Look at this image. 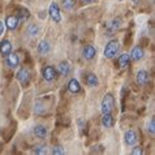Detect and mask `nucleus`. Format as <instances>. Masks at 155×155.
I'll list each match as a JSON object with an SVG mask.
<instances>
[{
	"label": "nucleus",
	"mask_w": 155,
	"mask_h": 155,
	"mask_svg": "<svg viewBox=\"0 0 155 155\" xmlns=\"http://www.w3.org/2000/svg\"><path fill=\"white\" fill-rule=\"evenodd\" d=\"M7 64L9 65L11 68H16V67H18V64H20V59L18 56H17L16 54H9V55H7Z\"/></svg>",
	"instance_id": "obj_9"
},
{
	"label": "nucleus",
	"mask_w": 155,
	"mask_h": 155,
	"mask_svg": "<svg viewBox=\"0 0 155 155\" xmlns=\"http://www.w3.org/2000/svg\"><path fill=\"white\" fill-rule=\"evenodd\" d=\"M68 90H69L71 93H73V94L78 93L80 90H81L80 82H78V81H77L76 78H72V80L69 81V84H68Z\"/></svg>",
	"instance_id": "obj_14"
},
{
	"label": "nucleus",
	"mask_w": 155,
	"mask_h": 155,
	"mask_svg": "<svg viewBox=\"0 0 155 155\" xmlns=\"http://www.w3.org/2000/svg\"><path fill=\"white\" fill-rule=\"evenodd\" d=\"M133 2H134V3H138V2H137V0H133Z\"/></svg>",
	"instance_id": "obj_30"
},
{
	"label": "nucleus",
	"mask_w": 155,
	"mask_h": 155,
	"mask_svg": "<svg viewBox=\"0 0 155 155\" xmlns=\"http://www.w3.org/2000/svg\"><path fill=\"white\" fill-rule=\"evenodd\" d=\"M29 12H28V9H22L20 12V17H17V18H18V22L21 21V22H22V21H26L28 18H29Z\"/></svg>",
	"instance_id": "obj_21"
},
{
	"label": "nucleus",
	"mask_w": 155,
	"mask_h": 155,
	"mask_svg": "<svg viewBox=\"0 0 155 155\" xmlns=\"http://www.w3.org/2000/svg\"><path fill=\"white\" fill-rule=\"evenodd\" d=\"M120 2H123V0H120Z\"/></svg>",
	"instance_id": "obj_31"
},
{
	"label": "nucleus",
	"mask_w": 155,
	"mask_h": 155,
	"mask_svg": "<svg viewBox=\"0 0 155 155\" xmlns=\"http://www.w3.org/2000/svg\"><path fill=\"white\" fill-rule=\"evenodd\" d=\"M154 124H155V120H154V117L151 119V120H150V125H149V130H150V133H153V134H154V133H155V125H154Z\"/></svg>",
	"instance_id": "obj_26"
},
{
	"label": "nucleus",
	"mask_w": 155,
	"mask_h": 155,
	"mask_svg": "<svg viewBox=\"0 0 155 155\" xmlns=\"http://www.w3.org/2000/svg\"><path fill=\"white\" fill-rule=\"evenodd\" d=\"M149 80H150V76H149V73L146 72V71H138V73H137V82H138L140 85H146L149 82Z\"/></svg>",
	"instance_id": "obj_7"
},
{
	"label": "nucleus",
	"mask_w": 155,
	"mask_h": 155,
	"mask_svg": "<svg viewBox=\"0 0 155 155\" xmlns=\"http://www.w3.org/2000/svg\"><path fill=\"white\" fill-rule=\"evenodd\" d=\"M69 72H71V67H69V64H68L67 61H61L59 64V73L61 76H68L69 74Z\"/></svg>",
	"instance_id": "obj_17"
},
{
	"label": "nucleus",
	"mask_w": 155,
	"mask_h": 155,
	"mask_svg": "<svg viewBox=\"0 0 155 155\" xmlns=\"http://www.w3.org/2000/svg\"><path fill=\"white\" fill-rule=\"evenodd\" d=\"M129 61H130V56H129L128 54H123L120 55V58L117 59V63H119V67L124 69V68H127L129 65Z\"/></svg>",
	"instance_id": "obj_13"
},
{
	"label": "nucleus",
	"mask_w": 155,
	"mask_h": 155,
	"mask_svg": "<svg viewBox=\"0 0 155 155\" xmlns=\"http://www.w3.org/2000/svg\"><path fill=\"white\" fill-rule=\"evenodd\" d=\"M17 80H18L24 86H25V85H28V84H29V81H30V74H29L28 69H25V68L20 69L18 73H17Z\"/></svg>",
	"instance_id": "obj_5"
},
{
	"label": "nucleus",
	"mask_w": 155,
	"mask_h": 155,
	"mask_svg": "<svg viewBox=\"0 0 155 155\" xmlns=\"http://www.w3.org/2000/svg\"><path fill=\"white\" fill-rule=\"evenodd\" d=\"M76 4V0H63V5L65 9H72Z\"/></svg>",
	"instance_id": "obj_22"
},
{
	"label": "nucleus",
	"mask_w": 155,
	"mask_h": 155,
	"mask_svg": "<svg viewBox=\"0 0 155 155\" xmlns=\"http://www.w3.org/2000/svg\"><path fill=\"white\" fill-rule=\"evenodd\" d=\"M3 33H4V24L0 21V35H2Z\"/></svg>",
	"instance_id": "obj_28"
},
{
	"label": "nucleus",
	"mask_w": 155,
	"mask_h": 155,
	"mask_svg": "<svg viewBox=\"0 0 155 155\" xmlns=\"http://www.w3.org/2000/svg\"><path fill=\"white\" fill-rule=\"evenodd\" d=\"M34 134H35L38 138H45L47 136V129L43 125H37L34 128Z\"/></svg>",
	"instance_id": "obj_18"
},
{
	"label": "nucleus",
	"mask_w": 155,
	"mask_h": 155,
	"mask_svg": "<svg viewBox=\"0 0 155 155\" xmlns=\"http://www.w3.org/2000/svg\"><path fill=\"white\" fill-rule=\"evenodd\" d=\"M141 154H142V149L140 146H137V147H134L132 150V155H141Z\"/></svg>",
	"instance_id": "obj_27"
},
{
	"label": "nucleus",
	"mask_w": 155,
	"mask_h": 155,
	"mask_svg": "<svg viewBox=\"0 0 155 155\" xmlns=\"http://www.w3.org/2000/svg\"><path fill=\"white\" fill-rule=\"evenodd\" d=\"M28 34L30 37H37L38 34H39V26H38L37 24H30L28 26Z\"/></svg>",
	"instance_id": "obj_19"
},
{
	"label": "nucleus",
	"mask_w": 155,
	"mask_h": 155,
	"mask_svg": "<svg viewBox=\"0 0 155 155\" xmlns=\"http://www.w3.org/2000/svg\"><path fill=\"white\" fill-rule=\"evenodd\" d=\"M51 47H50V43L47 41H42L39 45H38V52H39L41 55H47L50 52Z\"/></svg>",
	"instance_id": "obj_15"
},
{
	"label": "nucleus",
	"mask_w": 155,
	"mask_h": 155,
	"mask_svg": "<svg viewBox=\"0 0 155 155\" xmlns=\"http://www.w3.org/2000/svg\"><path fill=\"white\" fill-rule=\"evenodd\" d=\"M86 84H87L89 86H91V87H95V86H98V78H97V76L93 74V73L87 74V77H86Z\"/></svg>",
	"instance_id": "obj_20"
},
{
	"label": "nucleus",
	"mask_w": 155,
	"mask_h": 155,
	"mask_svg": "<svg viewBox=\"0 0 155 155\" xmlns=\"http://www.w3.org/2000/svg\"><path fill=\"white\" fill-rule=\"evenodd\" d=\"M130 59H133L134 61H138V60H141L142 58H143V50H142V47H134V48L132 50V52H130Z\"/></svg>",
	"instance_id": "obj_8"
},
{
	"label": "nucleus",
	"mask_w": 155,
	"mask_h": 155,
	"mask_svg": "<svg viewBox=\"0 0 155 155\" xmlns=\"http://www.w3.org/2000/svg\"><path fill=\"white\" fill-rule=\"evenodd\" d=\"M5 25L9 30H15L18 26V18H17L16 16H8L5 20Z\"/></svg>",
	"instance_id": "obj_11"
},
{
	"label": "nucleus",
	"mask_w": 155,
	"mask_h": 155,
	"mask_svg": "<svg viewBox=\"0 0 155 155\" xmlns=\"http://www.w3.org/2000/svg\"><path fill=\"white\" fill-rule=\"evenodd\" d=\"M95 54H97V51H95V48H94L93 46H86L85 48H84V51H82V55H84V58H85L86 60L94 59Z\"/></svg>",
	"instance_id": "obj_10"
},
{
	"label": "nucleus",
	"mask_w": 155,
	"mask_h": 155,
	"mask_svg": "<svg viewBox=\"0 0 155 155\" xmlns=\"http://www.w3.org/2000/svg\"><path fill=\"white\" fill-rule=\"evenodd\" d=\"M108 28H110L111 30H116V29H119V28H120V20H114L112 22H111V24L108 25Z\"/></svg>",
	"instance_id": "obj_24"
},
{
	"label": "nucleus",
	"mask_w": 155,
	"mask_h": 155,
	"mask_svg": "<svg viewBox=\"0 0 155 155\" xmlns=\"http://www.w3.org/2000/svg\"><path fill=\"white\" fill-rule=\"evenodd\" d=\"M119 48H120V43H119V41H116V39L110 41L108 43H107L106 48H104V56H106L107 59L114 58L115 55L117 54Z\"/></svg>",
	"instance_id": "obj_1"
},
{
	"label": "nucleus",
	"mask_w": 155,
	"mask_h": 155,
	"mask_svg": "<svg viewBox=\"0 0 155 155\" xmlns=\"http://www.w3.org/2000/svg\"><path fill=\"white\" fill-rule=\"evenodd\" d=\"M12 51V45L11 42L8 39H4L0 42V54L3 55V56H7V55H9Z\"/></svg>",
	"instance_id": "obj_6"
},
{
	"label": "nucleus",
	"mask_w": 155,
	"mask_h": 155,
	"mask_svg": "<svg viewBox=\"0 0 155 155\" xmlns=\"http://www.w3.org/2000/svg\"><path fill=\"white\" fill-rule=\"evenodd\" d=\"M42 74L46 81H52L55 77H56V69H55L52 65H47L45 69L42 71Z\"/></svg>",
	"instance_id": "obj_4"
},
{
	"label": "nucleus",
	"mask_w": 155,
	"mask_h": 155,
	"mask_svg": "<svg viewBox=\"0 0 155 155\" xmlns=\"http://www.w3.org/2000/svg\"><path fill=\"white\" fill-rule=\"evenodd\" d=\"M50 17L52 18V21H55L56 24H59L61 21V16H60V8L56 3H51L50 4V9H48Z\"/></svg>",
	"instance_id": "obj_3"
},
{
	"label": "nucleus",
	"mask_w": 155,
	"mask_h": 155,
	"mask_svg": "<svg viewBox=\"0 0 155 155\" xmlns=\"http://www.w3.org/2000/svg\"><path fill=\"white\" fill-rule=\"evenodd\" d=\"M52 154H55V155H63L64 150H63L61 146H55L54 150H52Z\"/></svg>",
	"instance_id": "obj_25"
},
{
	"label": "nucleus",
	"mask_w": 155,
	"mask_h": 155,
	"mask_svg": "<svg viewBox=\"0 0 155 155\" xmlns=\"http://www.w3.org/2000/svg\"><path fill=\"white\" fill-rule=\"evenodd\" d=\"M34 153L38 155H45V154H47V149H46V146H37V147L34 149Z\"/></svg>",
	"instance_id": "obj_23"
},
{
	"label": "nucleus",
	"mask_w": 155,
	"mask_h": 155,
	"mask_svg": "<svg viewBox=\"0 0 155 155\" xmlns=\"http://www.w3.org/2000/svg\"><path fill=\"white\" fill-rule=\"evenodd\" d=\"M102 124H103L104 128H111L114 125V117L111 116V114H103Z\"/></svg>",
	"instance_id": "obj_16"
},
{
	"label": "nucleus",
	"mask_w": 155,
	"mask_h": 155,
	"mask_svg": "<svg viewBox=\"0 0 155 155\" xmlns=\"http://www.w3.org/2000/svg\"><path fill=\"white\" fill-rule=\"evenodd\" d=\"M115 106V99L112 94H107L102 101V112L103 114H111Z\"/></svg>",
	"instance_id": "obj_2"
},
{
	"label": "nucleus",
	"mask_w": 155,
	"mask_h": 155,
	"mask_svg": "<svg viewBox=\"0 0 155 155\" xmlns=\"http://www.w3.org/2000/svg\"><path fill=\"white\" fill-rule=\"evenodd\" d=\"M84 2H85V3H87V4H91V3L95 2V0H84Z\"/></svg>",
	"instance_id": "obj_29"
},
{
	"label": "nucleus",
	"mask_w": 155,
	"mask_h": 155,
	"mask_svg": "<svg viewBox=\"0 0 155 155\" xmlns=\"http://www.w3.org/2000/svg\"><path fill=\"white\" fill-rule=\"evenodd\" d=\"M136 142H137V134H136V132L128 130L125 133V143L129 145V146H133V145H136Z\"/></svg>",
	"instance_id": "obj_12"
}]
</instances>
